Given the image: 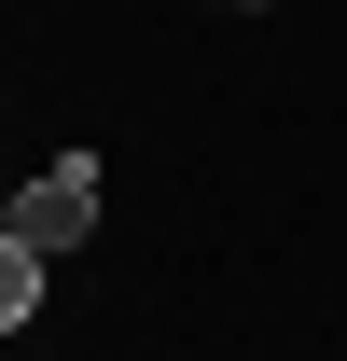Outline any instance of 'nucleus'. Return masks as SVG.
<instances>
[{
    "mask_svg": "<svg viewBox=\"0 0 347 361\" xmlns=\"http://www.w3.org/2000/svg\"><path fill=\"white\" fill-rule=\"evenodd\" d=\"M28 306H42V250H28V236L0 223V334H14V319H28Z\"/></svg>",
    "mask_w": 347,
    "mask_h": 361,
    "instance_id": "nucleus-2",
    "label": "nucleus"
},
{
    "mask_svg": "<svg viewBox=\"0 0 347 361\" xmlns=\"http://www.w3.org/2000/svg\"><path fill=\"white\" fill-rule=\"evenodd\" d=\"M14 236H28L42 264H56V250H84V236H97V167H84V153H70V167H42V180H28V195H14Z\"/></svg>",
    "mask_w": 347,
    "mask_h": 361,
    "instance_id": "nucleus-1",
    "label": "nucleus"
}]
</instances>
